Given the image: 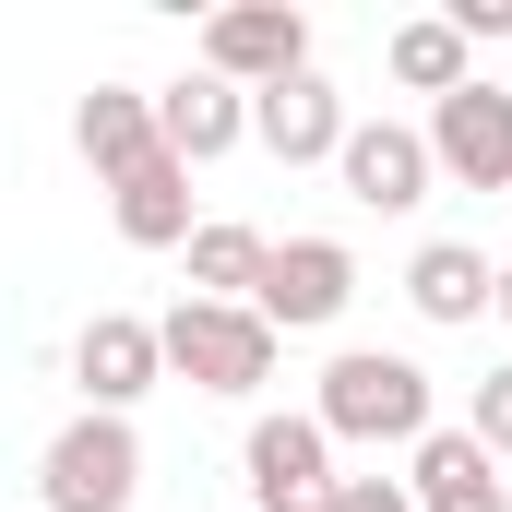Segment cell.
Masks as SVG:
<instances>
[{"mask_svg": "<svg viewBox=\"0 0 512 512\" xmlns=\"http://www.w3.org/2000/svg\"><path fill=\"white\" fill-rule=\"evenodd\" d=\"M310 417H322L334 441H370V453L405 441V453H417V441L441 429V382H429L417 358H393V346H346V358L322 370V393H310Z\"/></svg>", "mask_w": 512, "mask_h": 512, "instance_id": "1", "label": "cell"}, {"mask_svg": "<svg viewBox=\"0 0 512 512\" xmlns=\"http://www.w3.org/2000/svg\"><path fill=\"white\" fill-rule=\"evenodd\" d=\"M155 334H167V370H179V382H191V393H227V405L274 382V346H286V334H274L262 310H239V298H179Z\"/></svg>", "mask_w": 512, "mask_h": 512, "instance_id": "2", "label": "cell"}, {"mask_svg": "<svg viewBox=\"0 0 512 512\" xmlns=\"http://www.w3.org/2000/svg\"><path fill=\"white\" fill-rule=\"evenodd\" d=\"M36 501L48 512H131L143 501V441H131V417H72L60 441H48V465H36Z\"/></svg>", "mask_w": 512, "mask_h": 512, "instance_id": "3", "label": "cell"}, {"mask_svg": "<svg viewBox=\"0 0 512 512\" xmlns=\"http://www.w3.org/2000/svg\"><path fill=\"white\" fill-rule=\"evenodd\" d=\"M203 72L239 84V96L298 84V72H310V12H298V0H227V12L203 24Z\"/></svg>", "mask_w": 512, "mask_h": 512, "instance_id": "4", "label": "cell"}, {"mask_svg": "<svg viewBox=\"0 0 512 512\" xmlns=\"http://www.w3.org/2000/svg\"><path fill=\"white\" fill-rule=\"evenodd\" d=\"M239 465H251V512H334V501H346L334 429H322V417H251Z\"/></svg>", "mask_w": 512, "mask_h": 512, "instance_id": "5", "label": "cell"}, {"mask_svg": "<svg viewBox=\"0 0 512 512\" xmlns=\"http://www.w3.org/2000/svg\"><path fill=\"white\" fill-rule=\"evenodd\" d=\"M346 298H358V251H346V239H274V274H262L251 310L274 334H334Z\"/></svg>", "mask_w": 512, "mask_h": 512, "instance_id": "6", "label": "cell"}, {"mask_svg": "<svg viewBox=\"0 0 512 512\" xmlns=\"http://www.w3.org/2000/svg\"><path fill=\"white\" fill-rule=\"evenodd\" d=\"M72 382H84L96 417H131L143 393L167 382V334H155L143 310H96V322L72 334Z\"/></svg>", "mask_w": 512, "mask_h": 512, "instance_id": "7", "label": "cell"}, {"mask_svg": "<svg viewBox=\"0 0 512 512\" xmlns=\"http://www.w3.org/2000/svg\"><path fill=\"white\" fill-rule=\"evenodd\" d=\"M334 179H346L358 215H417L429 179H441V155H429V131H405V120H358V143L334 155Z\"/></svg>", "mask_w": 512, "mask_h": 512, "instance_id": "8", "label": "cell"}, {"mask_svg": "<svg viewBox=\"0 0 512 512\" xmlns=\"http://www.w3.org/2000/svg\"><path fill=\"white\" fill-rule=\"evenodd\" d=\"M429 155H441V179H465V191H512V96L489 72L429 108Z\"/></svg>", "mask_w": 512, "mask_h": 512, "instance_id": "9", "label": "cell"}, {"mask_svg": "<svg viewBox=\"0 0 512 512\" xmlns=\"http://www.w3.org/2000/svg\"><path fill=\"white\" fill-rule=\"evenodd\" d=\"M251 143L274 155V167H334V155L358 143V120H346V96H334L322 72H298V84L251 96Z\"/></svg>", "mask_w": 512, "mask_h": 512, "instance_id": "10", "label": "cell"}, {"mask_svg": "<svg viewBox=\"0 0 512 512\" xmlns=\"http://www.w3.org/2000/svg\"><path fill=\"white\" fill-rule=\"evenodd\" d=\"M72 143H84V167L120 191V179H143V167L167 155V108H155L143 84H96V96L72 108Z\"/></svg>", "mask_w": 512, "mask_h": 512, "instance_id": "11", "label": "cell"}, {"mask_svg": "<svg viewBox=\"0 0 512 512\" xmlns=\"http://www.w3.org/2000/svg\"><path fill=\"white\" fill-rule=\"evenodd\" d=\"M405 489H417V512H512V477L477 429H429L405 453Z\"/></svg>", "mask_w": 512, "mask_h": 512, "instance_id": "12", "label": "cell"}, {"mask_svg": "<svg viewBox=\"0 0 512 512\" xmlns=\"http://www.w3.org/2000/svg\"><path fill=\"white\" fill-rule=\"evenodd\" d=\"M405 310L453 334V322L501 310V262L477 251V239H417V262H405Z\"/></svg>", "mask_w": 512, "mask_h": 512, "instance_id": "13", "label": "cell"}, {"mask_svg": "<svg viewBox=\"0 0 512 512\" xmlns=\"http://www.w3.org/2000/svg\"><path fill=\"white\" fill-rule=\"evenodd\" d=\"M155 108H167V155H179V167H215V155H239V143H251V96H239V84H215V72H179Z\"/></svg>", "mask_w": 512, "mask_h": 512, "instance_id": "14", "label": "cell"}, {"mask_svg": "<svg viewBox=\"0 0 512 512\" xmlns=\"http://www.w3.org/2000/svg\"><path fill=\"white\" fill-rule=\"evenodd\" d=\"M108 215H120L131 251H191V239H203V215H191V167H179V155H155L143 179H120Z\"/></svg>", "mask_w": 512, "mask_h": 512, "instance_id": "15", "label": "cell"}, {"mask_svg": "<svg viewBox=\"0 0 512 512\" xmlns=\"http://www.w3.org/2000/svg\"><path fill=\"white\" fill-rule=\"evenodd\" d=\"M393 84H405V96H429V108H441V96H465V84H477V48H465V24H453V12H429V24H393Z\"/></svg>", "mask_w": 512, "mask_h": 512, "instance_id": "16", "label": "cell"}, {"mask_svg": "<svg viewBox=\"0 0 512 512\" xmlns=\"http://www.w3.org/2000/svg\"><path fill=\"white\" fill-rule=\"evenodd\" d=\"M262 274H274V239H262V227H227V215H215V227L191 239V298H239V310H251Z\"/></svg>", "mask_w": 512, "mask_h": 512, "instance_id": "17", "label": "cell"}, {"mask_svg": "<svg viewBox=\"0 0 512 512\" xmlns=\"http://www.w3.org/2000/svg\"><path fill=\"white\" fill-rule=\"evenodd\" d=\"M465 429L512 465V358H501V370H477V417H465Z\"/></svg>", "mask_w": 512, "mask_h": 512, "instance_id": "18", "label": "cell"}, {"mask_svg": "<svg viewBox=\"0 0 512 512\" xmlns=\"http://www.w3.org/2000/svg\"><path fill=\"white\" fill-rule=\"evenodd\" d=\"M334 512H417V489H405V477H346Z\"/></svg>", "mask_w": 512, "mask_h": 512, "instance_id": "19", "label": "cell"}, {"mask_svg": "<svg viewBox=\"0 0 512 512\" xmlns=\"http://www.w3.org/2000/svg\"><path fill=\"white\" fill-rule=\"evenodd\" d=\"M501 322H512V262H501Z\"/></svg>", "mask_w": 512, "mask_h": 512, "instance_id": "20", "label": "cell"}]
</instances>
